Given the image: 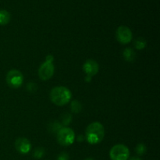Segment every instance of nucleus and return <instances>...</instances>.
<instances>
[{
  "mask_svg": "<svg viewBox=\"0 0 160 160\" xmlns=\"http://www.w3.org/2000/svg\"><path fill=\"white\" fill-rule=\"evenodd\" d=\"M105 136V129L99 122H93L88 126L85 131L86 140L91 145H96L103 140Z\"/></svg>",
  "mask_w": 160,
  "mask_h": 160,
  "instance_id": "1",
  "label": "nucleus"
},
{
  "mask_svg": "<svg viewBox=\"0 0 160 160\" xmlns=\"http://www.w3.org/2000/svg\"><path fill=\"white\" fill-rule=\"evenodd\" d=\"M71 97L70 91L63 86L53 88L50 92V99L58 106H62L67 104L71 99Z\"/></svg>",
  "mask_w": 160,
  "mask_h": 160,
  "instance_id": "2",
  "label": "nucleus"
},
{
  "mask_svg": "<svg viewBox=\"0 0 160 160\" xmlns=\"http://www.w3.org/2000/svg\"><path fill=\"white\" fill-rule=\"evenodd\" d=\"M53 56L48 55L46 56L45 61L40 66L38 70V76L42 81H48L52 77L55 71V67L52 63Z\"/></svg>",
  "mask_w": 160,
  "mask_h": 160,
  "instance_id": "3",
  "label": "nucleus"
},
{
  "mask_svg": "<svg viewBox=\"0 0 160 160\" xmlns=\"http://www.w3.org/2000/svg\"><path fill=\"white\" fill-rule=\"evenodd\" d=\"M75 140V134L69 128H62L57 133V141L62 146L72 145Z\"/></svg>",
  "mask_w": 160,
  "mask_h": 160,
  "instance_id": "4",
  "label": "nucleus"
},
{
  "mask_svg": "<svg viewBox=\"0 0 160 160\" xmlns=\"http://www.w3.org/2000/svg\"><path fill=\"white\" fill-rule=\"evenodd\" d=\"M129 156V148L122 144L114 145L109 152V157L112 160H128Z\"/></svg>",
  "mask_w": 160,
  "mask_h": 160,
  "instance_id": "5",
  "label": "nucleus"
},
{
  "mask_svg": "<svg viewBox=\"0 0 160 160\" xmlns=\"http://www.w3.org/2000/svg\"><path fill=\"white\" fill-rule=\"evenodd\" d=\"M23 76L20 71L17 70H9L6 75V82L9 87L12 88H18L22 85Z\"/></svg>",
  "mask_w": 160,
  "mask_h": 160,
  "instance_id": "6",
  "label": "nucleus"
},
{
  "mask_svg": "<svg viewBox=\"0 0 160 160\" xmlns=\"http://www.w3.org/2000/svg\"><path fill=\"white\" fill-rule=\"evenodd\" d=\"M133 38L131 29L126 26L119 27L117 31V39L120 44L127 45L131 42Z\"/></svg>",
  "mask_w": 160,
  "mask_h": 160,
  "instance_id": "7",
  "label": "nucleus"
},
{
  "mask_svg": "<svg viewBox=\"0 0 160 160\" xmlns=\"http://www.w3.org/2000/svg\"><path fill=\"white\" fill-rule=\"evenodd\" d=\"M99 70L98 63L94 59H88L83 65V70L86 73V76L92 78L97 74Z\"/></svg>",
  "mask_w": 160,
  "mask_h": 160,
  "instance_id": "8",
  "label": "nucleus"
},
{
  "mask_svg": "<svg viewBox=\"0 0 160 160\" xmlns=\"http://www.w3.org/2000/svg\"><path fill=\"white\" fill-rule=\"evenodd\" d=\"M15 148L20 154H27L31 149V144L25 138H19L15 142Z\"/></svg>",
  "mask_w": 160,
  "mask_h": 160,
  "instance_id": "9",
  "label": "nucleus"
},
{
  "mask_svg": "<svg viewBox=\"0 0 160 160\" xmlns=\"http://www.w3.org/2000/svg\"><path fill=\"white\" fill-rule=\"evenodd\" d=\"M123 56L126 61H128V62H133L134 60V59H135L136 54L134 49H132L131 48H127L123 51Z\"/></svg>",
  "mask_w": 160,
  "mask_h": 160,
  "instance_id": "10",
  "label": "nucleus"
},
{
  "mask_svg": "<svg viewBox=\"0 0 160 160\" xmlns=\"http://www.w3.org/2000/svg\"><path fill=\"white\" fill-rule=\"evenodd\" d=\"M10 20V14L8 11L2 9L0 10V25H6Z\"/></svg>",
  "mask_w": 160,
  "mask_h": 160,
  "instance_id": "11",
  "label": "nucleus"
},
{
  "mask_svg": "<svg viewBox=\"0 0 160 160\" xmlns=\"http://www.w3.org/2000/svg\"><path fill=\"white\" fill-rule=\"evenodd\" d=\"M70 109L73 113H78L81 112L82 110V105L78 100H73L71 102V106H70Z\"/></svg>",
  "mask_w": 160,
  "mask_h": 160,
  "instance_id": "12",
  "label": "nucleus"
},
{
  "mask_svg": "<svg viewBox=\"0 0 160 160\" xmlns=\"http://www.w3.org/2000/svg\"><path fill=\"white\" fill-rule=\"evenodd\" d=\"M146 43L147 42L145 39H144L142 37H139L134 41V47L138 50H142L146 47Z\"/></svg>",
  "mask_w": 160,
  "mask_h": 160,
  "instance_id": "13",
  "label": "nucleus"
},
{
  "mask_svg": "<svg viewBox=\"0 0 160 160\" xmlns=\"http://www.w3.org/2000/svg\"><path fill=\"white\" fill-rule=\"evenodd\" d=\"M62 124L58 121H53L52 123H50L49 125V131L52 133H56L57 134L58 131L62 128Z\"/></svg>",
  "mask_w": 160,
  "mask_h": 160,
  "instance_id": "14",
  "label": "nucleus"
},
{
  "mask_svg": "<svg viewBox=\"0 0 160 160\" xmlns=\"http://www.w3.org/2000/svg\"><path fill=\"white\" fill-rule=\"evenodd\" d=\"M45 148H42V147H38V148H37L34 151V152H33V156H34V158H35V159H41V158L43 157V156H45Z\"/></svg>",
  "mask_w": 160,
  "mask_h": 160,
  "instance_id": "15",
  "label": "nucleus"
},
{
  "mask_svg": "<svg viewBox=\"0 0 160 160\" xmlns=\"http://www.w3.org/2000/svg\"><path fill=\"white\" fill-rule=\"evenodd\" d=\"M147 151V148L145 144L139 143L136 147V152L138 156H143Z\"/></svg>",
  "mask_w": 160,
  "mask_h": 160,
  "instance_id": "16",
  "label": "nucleus"
},
{
  "mask_svg": "<svg viewBox=\"0 0 160 160\" xmlns=\"http://www.w3.org/2000/svg\"><path fill=\"white\" fill-rule=\"evenodd\" d=\"M72 120V117L70 113H64L62 116V125L67 126L70 123Z\"/></svg>",
  "mask_w": 160,
  "mask_h": 160,
  "instance_id": "17",
  "label": "nucleus"
},
{
  "mask_svg": "<svg viewBox=\"0 0 160 160\" xmlns=\"http://www.w3.org/2000/svg\"><path fill=\"white\" fill-rule=\"evenodd\" d=\"M69 159H70V156H69L68 153L67 152H61L57 157V160H69Z\"/></svg>",
  "mask_w": 160,
  "mask_h": 160,
  "instance_id": "18",
  "label": "nucleus"
},
{
  "mask_svg": "<svg viewBox=\"0 0 160 160\" xmlns=\"http://www.w3.org/2000/svg\"><path fill=\"white\" fill-rule=\"evenodd\" d=\"M27 88H28V90L29 92H33L34 91H36V89H37V85L35 84H34V83H30V84H28L27 85Z\"/></svg>",
  "mask_w": 160,
  "mask_h": 160,
  "instance_id": "19",
  "label": "nucleus"
},
{
  "mask_svg": "<svg viewBox=\"0 0 160 160\" xmlns=\"http://www.w3.org/2000/svg\"><path fill=\"white\" fill-rule=\"evenodd\" d=\"M128 160H142L139 157H137V156H133V157L130 158Z\"/></svg>",
  "mask_w": 160,
  "mask_h": 160,
  "instance_id": "20",
  "label": "nucleus"
},
{
  "mask_svg": "<svg viewBox=\"0 0 160 160\" xmlns=\"http://www.w3.org/2000/svg\"><path fill=\"white\" fill-rule=\"evenodd\" d=\"M92 78L91 77H88V76H86L85 77V81H87V82H89L90 81H92Z\"/></svg>",
  "mask_w": 160,
  "mask_h": 160,
  "instance_id": "21",
  "label": "nucleus"
},
{
  "mask_svg": "<svg viewBox=\"0 0 160 160\" xmlns=\"http://www.w3.org/2000/svg\"><path fill=\"white\" fill-rule=\"evenodd\" d=\"M84 138H83V136L82 135H81V136H79V138H78V142H82V141L83 140H84Z\"/></svg>",
  "mask_w": 160,
  "mask_h": 160,
  "instance_id": "22",
  "label": "nucleus"
},
{
  "mask_svg": "<svg viewBox=\"0 0 160 160\" xmlns=\"http://www.w3.org/2000/svg\"><path fill=\"white\" fill-rule=\"evenodd\" d=\"M84 160H95V159H92V158H87V159H85Z\"/></svg>",
  "mask_w": 160,
  "mask_h": 160,
  "instance_id": "23",
  "label": "nucleus"
}]
</instances>
